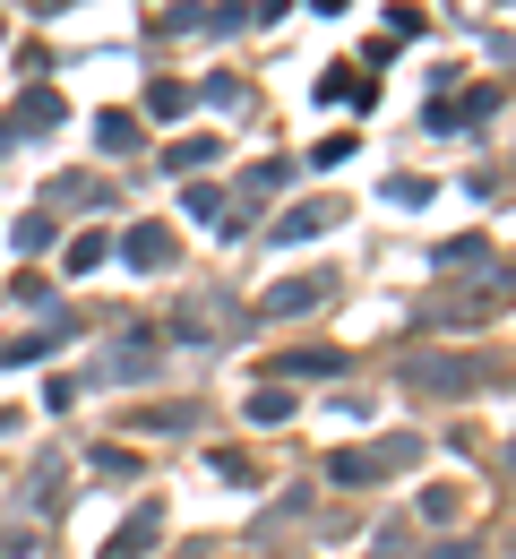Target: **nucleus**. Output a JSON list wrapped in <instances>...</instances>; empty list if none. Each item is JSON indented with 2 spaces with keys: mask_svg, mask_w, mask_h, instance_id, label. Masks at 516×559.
Instances as JSON below:
<instances>
[{
  "mask_svg": "<svg viewBox=\"0 0 516 559\" xmlns=\"http://www.w3.org/2000/svg\"><path fill=\"white\" fill-rule=\"evenodd\" d=\"M413 456V439H387V448H362V456H336V482H379Z\"/></svg>",
  "mask_w": 516,
  "mask_h": 559,
  "instance_id": "nucleus-1",
  "label": "nucleus"
},
{
  "mask_svg": "<svg viewBox=\"0 0 516 559\" xmlns=\"http://www.w3.org/2000/svg\"><path fill=\"white\" fill-rule=\"evenodd\" d=\"M147 542H155V516H138V525H121V542L104 559H147Z\"/></svg>",
  "mask_w": 516,
  "mask_h": 559,
  "instance_id": "nucleus-2",
  "label": "nucleus"
},
{
  "mask_svg": "<svg viewBox=\"0 0 516 559\" xmlns=\"http://www.w3.org/2000/svg\"><path fill=\"white\" fill-rule=\"evenodd\" d=\"M319 293H327V276H301V284H284V293L267 301V310H310V301H319Z\"/></svg>",
  "mask_w": 516,
  "mask_h": 559,
  "instance_id": "nucleus-3",
  "label": "nucleus"
},
{
  "mask_svg": "<svg viewBox=\"0 0 516 559\" xmlns=\"http://www.w3.org/2000/svg\"><path fill=\"white\" fill-rule=\"evenodd\" d=\"M129 258H138V267H164V258H172V233H129Z\"/></svg>",
  "mask_w": 516,
  "mask_h": 559,
  "instance_id": "nucleus-4",
  "label": "nucleus"
}]
</instances>
